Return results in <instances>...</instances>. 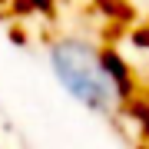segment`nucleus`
<instances>
[{"instance_id": "f257e3e1", "label": "nucleus", "mask_w": 149, "mask_h": 149, "mask_svg": "<svg viewBox=\"0 0 149 149\" xmlns=\"http://www.w3.org/2000/svg\"><path fill=\"white\" fill-rule=\"evenodd\" d=\"M50 63H53L60 83L80 103H86L96 113H113L119 106V100L126 96V86L116 80V73L109 70L106 56L100 50H93L83 40H60L50 50Z\"/></svg>"}, {"instance_id": "f03ea898", "label": "nucleus", "mask_w": 149, "mask_h": 149, "mask_svg": "<svg viewBox=\"0 0 149 149\" xmlns=\"http://www.w3.org/2000/svg\"><path fill=\"white\" fill-rule=\"evenodd\" d=\"M33 3H37V7H47V3H50V0H33Z\"/></svg>"}]
</instances>
